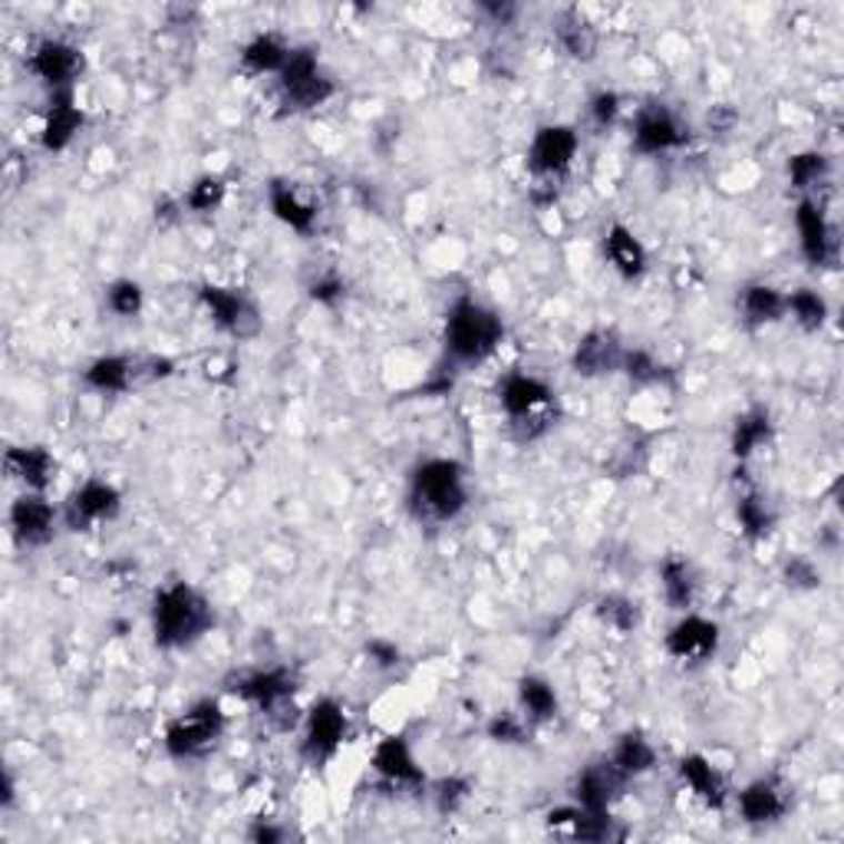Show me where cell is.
<instances>
[{"label":"cell","instance_id":"obj_1","mask_svg":"<svg viewBox=\"0 0 844 844\" xmlns=\"http://www.w3.org/2000/svg\"><path fill=\"white\" fill-rule=\"evenodd\" d=\"M211 627L209 601L189 587V584H172L155 594L152 604V631L159 646H185L199 640Z\"/></svg>","mask_w":844,"mask_h":844},{"label":"cell","instance_id":"obj_2","mask_svg":"<svg viewBox=\"0 0 844 844\" xmlns=\"http://www.w3.org/2000/svg\"><path fill=\"white\" fill-rule=\"evenodd\" d=\"M413 512L429 522H449L465 509V485H462V465L449 459L422 462L413 475L410 489Z\"/></svg>","mask_w":844,"mask_h":844},{"label":"cell","instance_id":"obj_3","mask_svg":"<svg viewBox=\"0 0 844 844\" xmlns=\"http://www.w3.org/2000/svg\"><path fill=\"white\" fill-rule=\"evenodd\" d=\"M502 320L475 301H459L445 323V346L462 363H479L502 343Z\"/></svg>","mask_w":844,"mask_h":844},{"label":"cell","instance_id":"obj_4","mask_svg":"<svg viewBox=\"0 0 844 844\" xmlns=\"http://www.w3.org/2000/svg\"><path fill=\"white\" fill-rule=\"evenodd\" d=\"M333 93V83L320 73L316 57L311 50H291L284 70H281V97L284 105L294 112L314 109V105L326 103Z\"/></svg>","mask_w":844,"mask_h":844},{"label":"cell","instance_id":"obj_5","mask_svg":"<svg viewBox=\"0 0 844 844\" xmlns=\"http://www.w3.org/2000/svg\"><path fill=\"white\" fill-rule=\"evenodd\" d=\"M224 730V716L218 710V703H199L192 706L185 716H179L169 733H165V748L175 758H189V755H202L211 748Z\"/></svg>","mask_w":844,"mask_h":844},{"label":"cell","instance_id":"obj_6","mask_svg":"<svg viewBox=\"0 0 844 844\" xmlns=\"http://www.w3.org/2000/svg\"><path fill=\"white\" fill-rule=\"evenodd\" d=\"M241 696L251 700L278 730L294 726V676L288 670L254 673L241 683Z\"/></svg>","mask_w":844,"mask_h":844},{"label":"cell","instance_id":"obj_7","mask_svg":"<svg viewBox=\"0 0 844 844\" xmlns=\"http://www.w3.org/2000/svg\"><path fill=\"white\" fill-rule=\"evenodd\" d=\"M574 152H577V132L574 129L544 125V129H537V135L528 149V165L537 175H561V172H567Z\"/></svg>","mask_w":844,"mask_h":844},{"label":"cell","instance_id":"obj_8","mask_svg":"<svg viewBox=\"0 0 844 844\" xmlns=\"http://www.w3.org/2000/svg\"><path fill=\"white\" fill-rule=\"evenodd\" d=\"M30 70L53 90H70V83L83 73V53L63 40H43L30 57Z\"/></svg>","mask_w":844,"mask_h":844},{"label":"cell","instance_id":"obj_9","mask_svg":"<svg viewBox=\"0 0 844 844\" xmlns=\"http://www.w3.org/2000/svg\"><path fill=\"white\" fill-rule=\"evenodd\" d=\"M346 736V720L343 710L333 700H320L311 716H308V736H304V755L311 762H326L340 742Z\"/></svg>","mask_w":844,"mask_h":844},{"label":"cell","instance_id":"obj_10","mask_svg":"<svg viewBox=\"0 0 844 844\" xmlns=\"http://www.w3.org/2000/svg\"><path fill=\"white\" fill-rule=\"evenodd\" d=\"M202 301H205V308L214 316V323L221 326V330H228V333H234V336H254L258 333V311H254V304L244 298V294H238V291H228V288H205L202 291Z\"/></svg>","mask_w":844,"mask_h":844},{"label":"cell","instance_id":"obj_11","mask_svg":"<svg viewBox=\"0 0 844 844\" xmlns=\"http://www.w3.org/2000/svg\"><path fill=\"white\" fill-rule=\"evenodd\" d=\"M633 142L640 152H666V149H676L686 142V129L680 125V119L670 109L650 105L636 115Z\"/></svg>","mask_w":844,"mask_h":844},{"label":"cell","instance_id":"obj_12","mask_svg":"<svg viewBox=\"0 0 844 844\" xmlns=\"http://www.w3.org/2000/svg\"><path fill=\"white\" fill-rule=\"evenodd\" d=\"M119 509V492L105 482H87L83 489H77L67 502V522L73 531H83L93 522H103V519H112Z\"/></svg>","mask_w":844,"mask_h":844},{"label":"cell","instance_id":"obj_13","mask_svg":"<svg viewBox=\"0 0 844 844\" xmlns=\"http://www.w3.org/2000/svg\"><path fill=\"white\" fill-rule=\"evenodd\" d=\"M624 782H627V775L614 762H597V765H591V768L581 772L574 795H577L581 808H587V812H607L611 802L621 795Z\"/></svg>","mask_w":844,"mask_h":844},{"label":"cell","instance_id":"obj_14","mask_svg":"<svg viewBox=\"0 0 844 844\" xmlns=\"http://www.w3.org/2000/svg\"><path fill=\"white\" fill-rule=\"evenodd\" d=\"M720 646V627L703 621V617H686L680 621L670 636H666V650L676 656V660H690V663H700V660H710Z\"/></svg>","mask_w":844,"mask_h":844},{"label":"cell","instance_id":"obj_15","mask_svg":"<svg viewBox=\"0 0 844 844\" xmlns=\"http://www.w3.org/2000/svg\"><path fill=\"white\" fill-rule=\"evenodd\" d=\"M617 366H624V350L617 336L607 330L587 333L574 350V370L581 376H604V373H614Z\"/></svg>","mask_w":844,"mask_h":844},{"label":"cell","instance_id":"obj_16","mask_svg":"<svg viewBox=\"0 0 844 844\" xmlns=\"http://www.w3.org/2000/svg\"><path fill=\"white\" fill-rule=\"evenodd\" d=\"M53 525H57V512L43 499L23 495L10 509V528L20 544H47L53 537Z\"/></svg>","mask_w":844,"mask_h":844},{"label":"cell","instance_id":"obj_17","mask_svg":"<svg viewBox=\"0 0 844 844\" xmlns=\"http://www.w3.org/2000/svg\"><path fill=\"white\" fill-rule=\"evenodd\" d=\"M795 221H798V234H802V251H805V258H808L815 268H818V264H828V261L835 258V234H832V228H828L822 209H818L815 202H802Z\"/></svg>","mask_w":844,"mask_h":844},{"label":"cell","instance_id":"obj_18","mask_svg":"<svg viewBox=\"0 0 844 844\" xmlns=\"http://www.w3.org/2000/svg\"><path fill=\"white\" fill-rule=\"evenodd\" d=\"M499 396H502V406L512 420H534V413L551 403V390L541 380L525 376V373H512L499 386Z\"/></svg>","mask_w":844,"mask_h":844},{"label":"cell","instance_id":"obj_19","mask_svg":"<svg viewBox=\"0 0 844 844\" xmlns=\"http://www.w3.org/2000/svg\"><path fill=\"white\" fill-rule=\"evenodd\" d=\"M373 768L383 778H390L393 785H422V772L416 758H413V752H410V745H406V738H383L373 752Z\"/></svg>","mask_w":844,"mask_h":844},{"label":"cell","instance_id":"obj_20","mask_svg":"<svg viewBox=\"0 0 844 844\" xmlns=\"http://www.w3.org/2000/svg\"><path fill=\"white\" fill-rule=\"evenodd\" d=\"M83 125V112L73 103L70 90H57L50 112H47V125H43V149L60 152L63 145H70V139L80 132Z\"/></svg>","mask_w":844,"mask_h":844},{"label":"cell","instance_id":"obj_21","mask_svg":"<svg viewBox=\"0 0 844 844\" xmlns=\"http://www.w3.org/2000/svg\"><path fill=\"white\" fill-rule=\"evenodd\" d=\"M3 465L27 489H47V482L53 479V469H57V462L50 459V452L40 449V445H33V449H10L7 459H3Z\"/></svg>","mask_w":844,"mask_h":844},{"label":"cell","instance_id":"obj_22","mask_svg":"<svg viewBox=\"0 0 844 844\" xmlns=\"http://www.w3.org/2000/svg\"><path fill=\"white\" fill-rule=\"evenodd\" d=\"M785 792L775 785V782H755L748 785L742 795H738V808H742V818L752 822V825H765V822H775L778 815H785Z\"/></svg>","mask_w":844,"mask_h":844},{"label":"cell","instance_id":"obj_23","mask_svg":"<svg viewBox=\"0 0 844 844\" xmlns=\"http://www.w3.org/2000/svg\"><path fill=\"white\" fill-rule=\"evenodd\" d=\"M554 33H557V43H561L574 60H594V53H597V33H594V27L587 23V17H581L577 10L557 13Z\"/></svg>","mask_w":844,"mask_h":844},{"label":"cell","instance_id":"obj_24","mask_svg":"<svg viewBox=\"0 0 844 844\" xmlns=\"http://www.w3.org/2000/svg\"><path fill=\"white\" fill-rule=\"evenodd\" d=\"M604 248H607L611 264H614L624 278H640V274L646 271V251H643V244L633 238V231H627L624 224H614V228L607 231Z\"/></svg>","mask_w":844,"mask_h":844},{"label":"cell","instance_id":"obj_25","mask_svg":"<svg viewBox=\"0 0 844 844\" xmlns=\"http://www.w3.org/2000/svg\"><path fill=\"white\" fill-rule=\"evenodd\" d=\"M271 209L274 214L291 224L294 231H311L316 221V209L311 202L301 199V192L294 185H284V182H274L271 185Z\"/></svg>","mask_w":844,"mask_h":844},{"label":"cell","instance_id":"obj_26","mask_svg":"<svg viewBox=\"0 0 844 844\" xmlns=\"http://www.w3.org/2000/svg\"><path fill=\"white\" fill-rule=\"evenodd\" d=\"M680 775L686 778V785L703 798V802H710V805H723V798H726V788H723V778H720V772L703 758V755H686L683 762H680Z\"/></svg>","mask_w":844,"mask_h":844},{"label":"cell","instance_id":"obj_27","mask_svg":"<svg viewBox=\"0 0 844 844\" xmlns=\"http://www.w3.org/2000/svg\"><path fill=\"white\" fill-rule=\"evenodd\" d=\"M288 57H291V50H288L278 37L264 33V37H254V40L244 47L241 63H244L251 73H281L284 63H288Z\"/></svg>","mask_w":844,"mask_h":844},{"label":"cell","instance_id":"obj_28","mask_svg":"<svg viewBox=\"0 0 844 844\" xmlns=\"http://www.w3.org/2000/svg\"><path fill=\"white\" fill-rule=\"evenodd\" d=\"M742 314L748 323H772L785 314V298L768 284H752L742 294Z\"/></svg>","mask_w":844,"mask_h":844},{"label":"cell","instance_id":"obj_29","mask_svg":"<svg viewBox=\"0 0 844 844\" xmlns=\"http://www.w3.org/2000/svg\"><path fill=\"white\" fill-rule=\"evenodd\" d=\"M135 366L125 356H103L87 370V383L100 393H122L132 380Z\"/></svg>","mask_w":844,"mask_h":844},{"label":"cell","instance_id":"obj_30","mask_svg":"<svg viewBox=\"0 0 844 844\" xmlns=\"http://www.w3.org/2000/svg\"><path fill=\"white\" fill-rule=\"evenodd\" d=\"M624 775H640V772H646V768H653V762H656V752H653V745L646 742L643 736H624L617 742V748H614V758H611Z\"/></svg>","mask_w":844,"mask_h":844},{"label":"cell","instance_id":"obj_31","mask_svg":"<svg viewBox=\"0 0 844 844\" xmlns=\"http://www.w3.org/2000/svg\"><path fill=\"white\" fill-rule=\"evenodd\" d=\"M663 594H666L670 607H676V611H686V607H690V601H693V577H690L686 561L670 557V561L663 564Z\"/></svg>","mask_w":844,"mask_h":844},{"label":"cell","instance_id":"obj_32","mask_svg":"<svg viewBox=\"0 0 844 844\" xmlns=\"http://www.w3.org/2000/svg\"><path fill=\"white\" fill-rule=\"evenodd\" d=\"M519 693H522V706H525V713L531 720L541 723V720H551L557 713V696H554V690L544 680L525 676L522 686H519Z\"/></svg>","mask_w":844,"mask_h":844},{"label":"cell","instance_id":"obj_33","mask_svg":"<svg viewBox=\"0 0 844 844\" xmlns=\"http://www.w3.org/2000/svg\"><path fill=\"white\" fill-rule=\"evenodd\" d=\"M785 311H792L802 326L818 330V326L825 323V316H828V304H825L815 291L802 288V291H795L792 298H785Z\"/></svg>","mask_w":844,"mask_h":844},{"label":"cell","instance_id":"obj_34","mask_svg":"<svg viewBox=\"0 0 844 844\" xmlns=\"http://www.w3.org/2000/svg\"><path fill=\"white\" fill-rule=\"evenodd\" d=\"M768 439V416L762 413V410H755V413H748V416H742L736 422V435H733V452H736L738 459H745V455H752V449L758 445V442H765Z\"/></svg>","mask_w":844,"mask_h":844},{"label":"cell","instance_id":"obj_35","mask_svg":"<svg viewBox=\"0 0 844 844\" xmlns=\"http://www.w3.org/2000/svg\"><path fill=\"white\" fill-rule=\"evenodd\" d=\"M828 172V159L818 152H802L788 162V179L795 189H812Z\"/></svg>","mask_w":844,"mask_h":844},{"label":"cell","instance_id":"obj_36","mask_svg":"<svg viewBox=\"0 0 844 844\" xmlns=\"http://www.w3.org/2000/svg\"><path fill=\"white\" fill-rule=\"evenodd\" d=\"M597 617L607 624V627H614V631L627 633L636 627V621H640V614H636V604H631L627 597H604L601 604H597Z\"/></svg>","mask_w":844,"mask_h":844},{"label":"cell","instance_id":"obj_37","mask_svg":"<svg viewBox=\"0 0 844 844\" xmlns=\"http://www.w3.org/2000/svg\"><path fill=\"white\" fill-rule=\"evenodd\" d=\"M105 304H109L112 314L135 316L142 311V288L132 284V281H115V284L105 291Z\"/></svg>","mask_w":844,"mask_h":844},{"label":"cell","instance_id":"obj_38","mask_svg":"<svg viewBox=\"0 0 844 844\" xmlns=\"http://www.w3.org/2000/svg\"><path fill=\"white\" fill-rule=\"evenodd\" d=\"M738 522L745 528V534L762 537V534H768V528H772V515H768V509H765L755 495H745V499L738 502Z\"/></svg>","mask_w":844,"mask_h":844},{"label":"cell","instance_id":"obj_39","mask_svg":"<svg viewBox=\"0 0 844 844\" xmlns=\"http://www.w3.org/2000/svg\"><path fill=\"white\" fill-rule=\"evenodd\" d=\"M224 199V185H221V179H199L195 185H192V192H189V209L195 211H211L218 202Z\"/></svg>","mask_w":844,"mask_h":844},{"label":"cell","instance_id":"obj_40","mask_svg":"<svg viewBox=\"0 0 844 844\" xmlns=\"http://www.w3.org/2000/svg\"><path fill=\"white\" fill-rule=\"evenodd\" d=\"M624 366L631 373L636 383H653L660 376V366L643 353V350H633V353H624Z\"/></svg>","mask_w":844,"mask_h":844},{"label":"cell","instance_id":"obj_41","mask_svg":"<svg viewBox=\"0 0 844 844\" xmlns=\"http://www.w3.org/2000/svg\"><path fill=\"white\" fill-rule=\"evenodd\" d=\"M617 112H621V100H617V93H597V97H594V103H591V115H594V122H597L601 129L614 125Z\"/></svg>","mask_w":844,"mask_h":844},{"label":"cell","instance_id":"obj_42","mask_svg":"<svg viewBox=\"0 0 844 844\" xmlns=\"http://www.w3.org/2000/svg\"><path fill=\"white\" fill-rule=\"evenodd\" d=\"M469 795V782H462V778H449V782H442L439 785V808L442 812H455L459 805H462V798Z\"/></svg>","mask_w":844,"mask_h":844},{"label":"cell","instance_id":"obj_43","mask_svg":"<svg viewBox=\"0 0 844 844\" xmlns=\"http://www.w3.org/2000/svg\"><path fill=\"white\" fill-rule=\"evenodd\" d=\"M785 577H788V584H798V587H815L818 584V571L808 561H788Z\"/></svg>","mask_w":844,"mask_h":844},{"label":"cell","instance_id":"obj_44","mask_svg":"<svg viewBox=\"0 0 844 844\" xmlns=\"http://www.w3.org/2000/svg\"><path fill=\"white\" fill-rule=\"evenodd\" d=\"M489 733H492V738H499V742H519L522 738V726H519V720L502 716V720H495L489 726Z\"/></svg>","mask_w":844,"mask_h":844},{"label":"cell","instance_id":"obj_45","mask_svg":"<svg viewBox=\"0 0 844 844\" xmlns=\"http://www.w3.org/2000/svg\"><path fill=\"white\" fill-rule=\"evenodd\" d=\"M311 294H314V301H320V304H333V301L343 298V284L336 278H323V281H316Z\"/></svg>","mask_w":844,"mask_h":844},{"label":"cell","instance_id":"obj_46","mask_svg":"<svg viewBox=\"0 0 844 844\" xmlns=\"http://www.w3.org/2000/svg\"><path fill=\"white\" fill-rule=\"evenodd\" d=\"M366 653H370L380 666H393V663L400 660V650H396L393 643H383V640H373V643L366 646Z\"/></svg>","mask_w":844,"mask_h":844},{"label":"cell","instance_id":"obj_47","mask_svg":"<svg viewBox=\"0 0 844 844\" xmlns=\"http://www.w3.org/2000/svg\"><path fill=\"white\" fill-rule=\"evenodd\" d=\"M485 10H489L495 20H512V17H515V7H512V3H502V7H499V3H489Z\"/></svg>","mask_w":844,"mask_h":844},{"label":"cell","instance_id":"obj_48","mask_svg":"<svg viewBox=\"0 0 844 844\" xmlns=\"http://www.w3.org/2000/svg\"><path fill=\"white\" fill-rule=\"evenodd\" d=\"M251 838H254V842H281L284 835H281L278 828H258V832H251Z\"/></svg>","mask_w":844,"mask_h":844}]
</instances>
